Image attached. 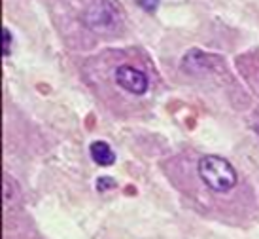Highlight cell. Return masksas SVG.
<instances>
[{"mask_svg":"<svg viewBox=\"0 0 259 239\" xmlns=\"http://www.w3.org/2000/svg\"><path fill=\"white\" fill-rule=\"evenodd\" d=\"M199 177L212 192H229L237 186V171L222 156H204L199 159Z\"/></svg>","mask_w":259,"mask_h":239,"instance_id":"6da1fadb","label":"cell"},{"mask_svg":"<svg viewBox=\"0 0 259 239\" xmlns=\"http://www.w3.org/2000/svg\"><path fill=\"white\" fill-rule=\"evenodd\" d=\"M123 19L121 6L117 0H93L83 12V23L95 32H114Z\"/></svg>","mask_w":259,"mask_h":239,"instance_id":"7a4b0ae2","label":"cell"},{"mask_svg":"<svg viewBox=\"0 0 259 239\" xmlns=\"http://www.w3.org/2000/svg\"><path fill=\"white\" fill-rule=\"evenodd\" d=\"M115 84L133 95H144L150 87V80L144 71L137 66L121 65L115 69Z\"/></svg>","mask_w":259,"mask_h":239,"instance_id":"3957f363","label":"cell"},{"mask_svg":"<svg viewBox=\"0 0 259 239\" xmlns=\"http://www.w3.org/2000/svg\"><path fill=\"white\" fill-rule=\"evenodd\" d=\"M89 154H91V159H93L97 165H101V167L114 165L115 152L112 150V146H110L106 141H95V143H91Z\"/></svg>","mask_w":259,"mask_h":239,"instance_id":"277c9868","label":"cell"},{"mask_svg":"<svg viewBox=\"0 0 259 239\" xmlns=\"http://www.w3.org/2000/svg\"><path fill=\"white\" fill-rule=\"evenodd\" d=\"M12 40H14V37H12L10 29L4 27V57H8L12 53Z\"/></svg>","mask_w":259,"mask_h":239,"instance_id":"5b68a950","label":"cell"},{"mask_svg":"<svg viewBox=\"0 0 259 239\" xmlns=\"http://www.w3.org/2000/svg\"><path fill=\"white\" fill-rule=\"evenodd\" d=\"M97 186H99V190H104V188H114L115 186V181L114 179H110V177H101V179H99V181H97Z\"/></svg>","mask_w":259,"mask_h":239,"instance_id":"8992f818","label":"cell"},{"mask_svg":"<svg viewBox=\"0 0 259 239\" xmlns=\"http://www.w3.org/2000/svg\"><path fill=\"white\" fill-rule=\"evenodd\" d=\"M138 4L144 8L146 12H155L157 10V6H159V0H138Z\"/></svg>","mask_w":259,"mask_h":239,"instance_id":"52a82bcc","label":"cell"}]
</instances>
